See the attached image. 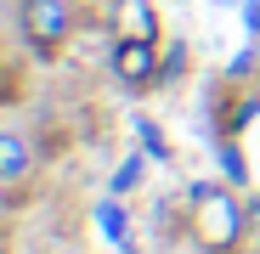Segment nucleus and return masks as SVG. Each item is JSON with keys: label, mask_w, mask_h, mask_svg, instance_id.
<instances>
[{"label": "nucleus", "mask_w": 260, "mask_h": 254, "mask_svg": "<svg viewBox=\"0 0 260 254\" xmlns=\"http://www.w3.org/2000/svg\"><path fill=\"white\" fill-rule=\"evenodd\" d=\"M142 175H147V158H142V153H136V158H124V164H119V175H113V192H119V198H124V192H136Z\"/></svg>", "instance_id": "7"}, {"label": "nucleus", "mask_w": 260, "mask_h": 254, "mask_svg": "<svg viewBox=\"0 0 260 254\" xmlns=\"http://www.w3.org/2000/svg\"><path fill=\"white\" fill-rule=\"evenodd\" d=\"M6 248H12V203L0 198V254H6Z\"/></svg>", "instance_id": "9"}, {"label": "nucleus", "mask_w": 260, "mask_h": 254, "mask_svg": "<svg viewBox=\"0 0 260 254\" xmlns=\"http://www.w3.org/2000/svg\"><path fill=\"white\" fill-rule=\"evenodd\" d=\"M187 74H192V46H187V40H164V62H158V91L181 85Z\"/></svg>", "instance_id": "6"}, {"label": "nucleus", "mask_w": 260, "mask_h": 254, "mask_svg": "<svg viewBox=\"0 0 260 254\" xmlns=\"http://www.w3.org/2000/svg\"><path fill=\"white\" fill-rule=\"evenodd\" d=\"M34 175H40V153H34V136L23 124H0V198L17 203L34 192Z\"/></svg>", "instance_id": "4"}, {"label": "nucleus", "mask_w": 260, "mask_h": 254, "mask_svg": "<svg viewBox=\"0 0 260 254\" xmlns=\"http://www.w3.org/2000/svg\"><path fill=\"white\" fill-rule=\"evenodd\" d=\"M119 34L164 40V28H158V12H153V0H124V6H119Z\"/></svg>", "instance_id": "5"}, {"label": "nucleus", "mask_w": 260, "mask_h": 254, "mask_svg": "<svg viewBox=\"0 0 260 254\" xmlns=\"http://www.w3.org/2000/svg\"><path fill=\"white\" fill-rule=\"evenodd\" d=\"M187 232L204 254H243L249 232H254V209L243 203L238 187L221 181H198L192 203H187Z\"/></svg>", "instance_id": "1"}, {"label": "nucleus", "mask_w": 260, "mask_h": 254, "mask_svg": "<svg viewBox=\"0 0 260 254\" xmlns=\"http://www.w3.org/2000/svg\"><path fill=\"white\" fill-rule=\"evenodd\" d=\"M254 68H260V46H254Z\"/></svg>", "instance_id": "10"}, {"label": "nucleus", "mask_w": 260, "mask_h": 254, "mask_svg": "<svg viewBox=\"0 0 260 254\" xmlns=\"http://www.w3.org/2000/svg\"><path fill=\"white\" fill-rule=\"evenodd\" d=\"M96 215H102V232H108L113 243H124V209H119V203H102Z\"/></svg>", "instance_id": "8"}, {"label": "nucleus", "mask_w": 260, "mask_h": 254, "mask_svg": "<svg viewBox=\"0 0 260 254\" xmlns=\"http://www.w3.org/2000/svg\"><path fill=\"white\" fill-rule=\"evenodd\" d=\"M17 28H23L28 51H34L40 62H57V57L74 46L79 12H74V0H17Z\"/></svg>", "instance_id": "2"}, {"label": "nucleus", "mask_w": 260, "mask_h": 254, "mask_svg": "<svg viewBox=\"0 0 260 254\" xmlns=\"http://www.w3.org/2000/svg\"><path fill=\"white\" fill-rule=\"evenodd\" d=\"M158 62H164V40H142V34H113L108 68H113V79L124 85L130 96H147V91H158Z\"/></svg>", "instance_id": "3"}]
</instances>
